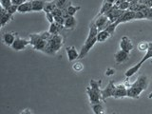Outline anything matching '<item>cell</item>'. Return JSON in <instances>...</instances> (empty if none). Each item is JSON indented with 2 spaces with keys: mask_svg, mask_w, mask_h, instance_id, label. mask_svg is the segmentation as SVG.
Instances as JSON below:
<instances>
[{
  "mask_svg": "<svg viewBox=\"0 0 152 114\" xmlns=\"http://www.w3.org/2000/svg\"><path fill=\"white\" fill-rule=\"evenodd\" d=\"M98 28L95 26V24L91 22L89 26V31H88V35L86 39L84 45L82 47V49L80 50V55H79V59H82L87 55L89 50L92 49L93 46L97 43V34H98Z\"/></svg>",
  "mask_w": 152,
  "mask_h": 114,
  "instance_id": "cell-1",
  "label": "cell"
},
{
  "mask_svg": "<svg viewBox=\"0 0 152 114\" xmlns=\"http://www.w3.org/2000/svg\"><path fill=\"white\" fill-rule=\"evenodd\" d=\"M63 46V37L61 34L51 35L50 40L47 42V46L45 48L44 52L49 55H54Z\"/></svg>",
  "mask_w": 152,
  "mask_h": 114,
  "instance_id": "cell-2",
  "label": "cell"
},
{
  "mask_svg": "<svg viewBox=\"0 0 152 114\" xmlns=\"http://www.w3.org/2000/svg\"><path fill=\"white\" fill-rule=\"evenodd\" d=\"M92 22L95 24V26H96L99 31L106 30V28L109 26V24L111 23L106 14H98V15L94 18V20Z\"/></svg>",
  "mask_w": 152,
  "mask_h": 114,
  "instance_id": "cell-3",
  "label": "cell"
},
{
  "mask_svg": "<svg viewBox=\"0 0 152 114\" xmlns=\"http://www.w3.org/2000/svg\"><path fill=\"white\" fill-rule=\"evenodd\" d=\"M87 93L89 99V102L91 104L100 103L102 100V95H101V90H96L93 89L90 87L87 88Z\"/></svg>",
  "mask_w": 152,
  "mask_h": 114,
  "instance_id": "cell-4",
  "label": "cell"
},
{
  "mask_svg": "<svg viewBox=\"0 0 152 114\" xmlns=\"http://www.w3.org/2000/svg\"><path fill=\"white\" fill-rule=\"evenodd\" d=\"M116 89V85H114L113 81H109V83L104 89H101V95H102V100L104 101L107 98L113 97L114 93H115Z\"/></svg>",
  "mask_w": 152,
  "mask_h": 114,
  "instance_id": "cell-5",
  "label": "cell"
},
{
  "mask_svg": "<svg viewBox=\"0 0 152 114\" xmlns=\"http://www.w3.org/2000/svg\"><path fill=\"white\" fill-rule=\"evenodd\" d=\"M28 45H31L30 40L22 39V38H20L19 36L16 35V39H15V41H14V43L12 44V50H16V51H19V50H25Z\"/></svg>",
  "mask_w": 152,
  "mask_h": 114,
  "instance_id": "cell-6",
  "label": "cell"
},
{
  "mask_svg": "<svg viewBox=\"0 0 152 114\" xmlns=\"http://www.w3.org/2000/svg\"><path fill=\"white\" fill-rule=\"evenodd\" d=\"M147 86H148V80H147V77L145 75H140L139 77L136 79V81L134 83L128 84L126 87L127 88H129V87H138V88H141L144 90H145L147 88Z\"/></svg>",
  "mask_w": 152,
  "mask_h": 114,
  "instance_id": "cell-7",
  "label": "cell"
},
{
  "mask_svg": "<svg viewBox=\"0 0 152 114\" xmlns=\"http://www.w3.org/2000/svg\"><path fill=\"white\" fill-rule=\"evenodd\" d=\"M115 99H120V98H125L127 97V88L125 84H119L116 85V89L114 96Z\"/></svg>",
  "mask_w": 152,
  "mask_h": 114,
  "instance_id": "cell-8",
  "label": "cell"
},
{
  "mask_svg": "<svg viewBox=\"0 0 152 114\" xmlns=\"http://www.w3.org/2000/svg\"><path fill=\"white\" fill-rule=\"evenodd\" d=\"M133 19H135V12H132V11H125L124 13L120 16V18L118 19V20L115 22L117 25L119 24H122V23H126V22H128V21H131Z\"/></svg>",
  "mask_w": 152,
  "mask_h": 114,
  "instance_id": "cell-9",
  "label": "cell"
},
{
  "mask_svg": "<svg viewBox=\"0 0 152 114\" xmlns=\"http://www.w3.org/2000/svg\"><path fill=\"white\" fill-rule=\"evenodd\" d=\"M120 49L122 50L129 52V53H130V51L133 50V44H132L131 40L127 36L122 37V39L120 41Z\"/></svg>",
  "mask_w": 152,
  "mask_h": 114,
  "instance_id": "cell-10",
  "label": "cell"
},
{
  "mask_svg": "<svg viewBox=\"0 0 152 114\" xmlns=\"http://www.w3.org/2000/svg\"><path fill=\"white\" fill-rule=\"evenodd\" d=\"M66 55H68V60L69 62H73L76 59H79L80 52L77 51L75 47H73V46L66 47Z\"/></svg>",
  "mask_w": 152,
  "mask_h": 114,
  "instance_id": "cell-11",
  "label": "cell"
},
{
  "mask_svg": "<svg viewBox=\"0 0 152 114\" xmlns=\"http://www.w3.org/2000/svg\"><path fill=\"white\" fill-rule=\"evenodd\" d=\"M129 58V52H126L125 50H118L115 55H114V59H115V62L117 64H122V63H125L126 61L128 60Z\"/></svg>",
  "mask_w": 152,
  "mask_h": 114,
  "instance_id": "cell-12",
  "label": "cell"
},
{
  "mask_svg": "<svg viewBox=\"0 0 152 114\" xmlns=\"http://www.w3.org/2000/svg\"><path fill=\"white\" fill-rule=\"evenodd\" d=\"M145 90L138 88V87H129L127 88V97L133 98V99H138L140 97V95L144 92Z\"/></svg>",
  "mask_w": 152,
  "mask_h": 114,
  "instance_id": "cell-13",
  "label": "cell"
},
{
  "mask_svg": "<svg viewBox=\"0 0 152 114\" xmlns=\"http://www.w3.org/2000/svg\"><path fill=\"white\" fill-rule=\"evenodd\" d=\"M12 14H10L7 10H5L1 7V12H0V22H1V27H5L12 19Z\"/></svg>",
  "mask_w": 152,
  "mask_h": 114,
  "instance_id": "cell-14",
  "label": "cell"
},
{
  "mask_svg": "<svg viewBox=\"0 0 152 114\" xmlns=\"http://www.w3.org/2000/svg\"><path fill=\"white\" fill-rule=\"evenodd\" d=\"M3 42L5 45H7L8 47H12V44L14 43L16 39V33H13V32H6L3 34Z\"/></svg>",
  "mask_w": 152,
  "mask_h": 114,
  "instance_id": "cell-15",
  "label": "cell"
},
{
  "mask_svg": "<svg viewBox=\"0 0 152 114\" xmlns=\"http://www.w3.org/2000/svg\"><path fill=\"white\" fill-rule=\"evenodd\" d=\"M46 0H31L32 4V12H41L44 11Z\"/></svg>",
  "mask_w": 152,
  "mask_h": 114,
  "instance_id": "cell-16",
  "label": "cell"
},
{
  "mask_svg": "<svg viewBox=\"0 0 152 114\" xmlns=\"http://www.w3.org/2000/svg\"><path fill=\"white\" fill-rule=\"evenodd\" d=\"M32 12V4H31V1H27L25 3H23L18 6V12L20 13H26V12Z\"/></svg>",
  "mask_w": 152,
  "mask_h": 114,
  "instance_id": "cell-17",
  "label": "cell"
},
{
  "mask_svg": "<svg viewBox=\"0 0 152 114\" xmlns=\"http://www.w3.org/2000/svg\"><path fill=\"white\" fill-rule=\"evenodd\" d=\"M65 27L64 25H60L58 23H51L50 25V28H49V31L50 32V34L54 35V34H59V32L63 30Z\"/></svg>",
  "mask_w": 152,
  "mask_h": 114,
  "instance_id": "cell-18",
  "label": "cell"
},
{
  "mask_svg": "<svg viewBox=\"0 0 152 114\" xmlns=\"http://www.w3.org/2000/svg\"><path fill=\"white\" fill-rule=\"evenodd\" d=\"M142 65V64L141 63V62H139V63L136 64L135 66H131V68L128 69L126 71V73H125L126 77V78H130L131 76H133L135 73H137L138 71H139V69H141Z\"/></svg>",
  "mask_w": 152,
  "mask_h": 114,
  "instance_id": "cell-19",
  "label": "cell"
},
{
  "mask_svg": "<svg viewBox=\"0 0 152 114\" xmlns=\"http://www.w3.org/2000/svg\"><path fill=\"white\" fill-rule=\"evenodd\" d=\"M110 33L108 31H107L106 30L104 31H100L97 34V42H100V43H103L104 41H107L109 37H110Z\"/></svg>",
  "mask_w": 152,
  "mask_h": 114,
  "instance_id": "cell-20",
  "label": "cell"
},
{
  "mask_svg": "<svg viewBox=\"0 0 152 114\" xmlns=\"http://www.w3.org/2000/svg\"><path fill=\"white\" fill-rule=\"evenodd\" d=\"M76 26V19L74 16H69L66 19L64 27L66 28H69V30H73L74 27Z\"/></svg>",
  "mask_w": 152,
  "mask_h": 114,
  "instance_id": "cell-21",
  "label": "cell"
},
{
  "mask_svg": "<svg viewBox=\"0 0 152 114\" xmlns=\"http://www.w3.org/2000/svg\"><path fill=\"white\" fill-rule=\"evenodd\" d=\"M54 2L56 4V7L61 10L68 9L71 5L70 0H54Z\"/></svg>",
  "mask_w": 152,
  "mask_h": 114,
  "instance_id": "cell-22",
  "label": "cell"
},
{
  "mask_svg": "<svg viewBox=\"0 0 152 114\" xmlns=\"http://www.w3.org/2000/svg\"><path fill=\"white\" fill-rule=\"evenodd\" d=\"M42 41H43V39L41 38L40 34H35V33L30 34V42H31V45L32 46V48H34L35 46H37Z\"/></svg>",
  "mask_w": 152,
  "mask_h": 114,
  "instance_id": "cell-23",
  "label": "cell"
},
{
  "mask_svg": "<svg viewBox=\"0 0 152 114\" xmlns=\"http://www.w3.org/2000/svg\"><path fill=\"white\" fill-rule=\"evenodd\" d=\"M91 108L94 114H104V108L102 104V102L91 104Z\"/></svg>",
  "mask_w": 152,
  "mask_h": 114,
  "instance_id": "cell-24",
  "label": "cell"
},
{
  "mask_svg": "<svg viewBox=\"0 0 152 114\" xmlns=\"http://www.w3.org/2000/svg\"><path fill=\"white\" fill-rule=\"evenodd\" d=\"M150 58H152V42H148V49H147V50L145 51V56L142 57L140 62L142 64H144L145 61H147Z\"/></svg>",
  "mask_w": 152,
  "mask_h": 114,
  "instance_id": "cell-25",
  "label": "cell"
},
{
  "mask_svg": "<svg viewBox=\"0 0 152 114\" xmlns=\"http://www.w3.org/2000/svg\"><path fill=\"white\" fill-rule=\"evenodd\" d=\"M112 3H109V2H104L102 4V7L100 9V12H99V14H106L107 12L110 11V9L113 7Z\"/></svg>",
  "mask_w": 152,
  "mask_h": 114,
  "instance_id": "cell-26",
  "label": "cell"
},
{
  "mask_svg": "<svg viewBox=\"0 0 152 114\" xmlns=\"http://www.w3.org/2000/svg\"><path fill=\"white\" fill-rule=\"evenodd\" d=\"M56 4L53 1H50V2H46V5H45V9H44V12L45 13L46 12H52L56 9Z\"/></svg>",
  "mask_w": 152,
  "mask_h": 114,
  "instance_id": "cell-27",
  "label": "cell"
},
{
  "mask_svg": "<svg viewBox=\"0 0 152 114\" xmlns=\"http://www.w3.org/2000/svg\"><path fill=\"white\" fill-rule=\"evenodd\" d=\"M101 83H102V81H101V80H99V81H96V80H90L89 85H90V88H93V89L101 90Z\"/></svg>",
  "mask_w": 152,
  "mask_h": 114,
  "instance_id": "cell-28",
  "label": "cell"
},
{
  "mask_svg": "<svg viewBox=\"0 0 152 114\" xmlns=\"http://www.w3.org/2000/svg\"><path fill=\"white\" fill-rule=\"evenodd\" d=\"M81 9L80 6H73V5H70L68 8V12L69 16H74V14L77 12L79 10Z\"/></svg>",
  "mask_w": 152,
  "mask_h": 114,
  "instance_id": "cell-29",
  "label": "cell"
},
{
  "mask_svg": "<svg viewBox=\"0 0 152 114\" xmlns=\"http://www.w3.org/2000/svg\"><path fill=\"white\" fill-rule=\"evenodd\" d=\"M147 49H148V42L142 41L138 44V50L140 51H146Z\"/></svg>",
  "mask_w": 152,
  "mask_h": 114,
  "instance_id": "cell-30",
  "label": "cell"
},
{
  "mask_svg": "<svg viewBox=\"0 0 152 114\" xmlns=\"http://www.w3.org/2000/svg\"><path fill=\"white\" fill-rule=\"evenodd\" d=\"M118 25H117L115 22H114V23H110V24H109V26L106 28V31L110 33V35H112V34H114V32H115V30H116V27Z\"/></svg>",
  "mask_w": 152,
  "mask_h": 114,
  "instance_id": "cell-31",
  "label": "cell"
},
{
  "mask_svg": "<svg viewBox=\"0 0 152 114\" xmlns=\"http://www.w3.org/2000/svg\"><path fill=\"white\" fill-rule=\"evenodd\" d=\"M0 3H1V7L5 10H8L12 5V0H0Z\"/></svg>",
  "mask_w": 152,
  "mask_h": 114,
  "instance_id": "cell-32",
  "label": "cell"
},
{
  "mask_svg": "<svg viewBox=\"0 0 152 114\" xmlns=\"http://www.w3.org/2000/svg\"><path fill=\"white\" fill-rule=\"evenodd\" d=\"M72 69L73 70L77 71V72H80V71H82L84 69V66L82 63H80V62H76L72 65Z\"/></svg>",
  "mask_w": 152,
  "mask_h": 114,
  "instance_id": "cell-33",
  "label": "cell"
},
{
  "mask_svg": "<svg viewBox=\"0 0 152 114\" xmlns=\"http://www.w3.org/2000/svg\"><path fill=\"white\" fill-rule=\"evenodd\" d=\"M41 38L43 40H45V41H49L50 40V38L51 37L52 34H50V32L49 31H42L41 33H39Z\"/></svg>",
  "mask_w": 152,
  "mask_h": 114,
  "instance_id": "cell-34",
  "label": "cell"
},
{
  "mask_svg": "<svg viewBox=\"0 0 152 114\" xmlns=\"http://www.w3.org/2000/svg\"><path fill=\"white\" fill-rule=\"evenodd\" d=\"M129 5H130L129 2L124 1L120 5H118V7L120 10H122V11H128V10H129Z\"/></svg>",
  "mask_w": 152,
  "mask_h": 114,
  "instance_id": "cell-35",
  "label": "cell"
},
{
  "mask_svg": "<svg viewBox=\"0 0 152 114\" xmlns=\"http://www.w3.org/2000/svg\"><path fill=\"white\" fill-rule=\"evenodd\" d=\"M7 12H8L10 14H12V15H13V14L15 13L16 12H18V6H17V5L12 4V6L7 10Z\"/></svg>",
  "mask_w": 152,
  "mask_h": 114,
  "instance_id": "cell-36",
  "label": "cell"
},
{
  "mask_svg": "<svg viewBox=\"0 0 152 114\" xmlns=\"http://www.w3.org/2000/svg\"><path fill=\"white\" fill-rule=\"evenodd\" d=\"M46 18L48 19V21L50 22V24L51 23H54V16L53 14H52V12H46Z\"/></svg>",
  "mask_w": 152,
  "mask_h": 114,
  "instance_id": "cell-37",
  "label": "cell"
},
{
  "mask_svg": "<svg viewBox=\"0 0 152 114\" xmlns=\"http://www.w3.org/2000/svg\"><path fill=\"white\" fill-rule=\"evenodd\" d=\"M52 14H53L54 17H58V16H62V10L56 8L53 12H52Z\"/></svg>",
  "mask_w": 152,
  "mask_h": 114,
  "instance_id": "cell-38",
  "label": "cell"
},
{
  "mask_svg": "<svg viewBox=\"0 0 152 114\" xmlns=\"http://www.w3.org/2000/svg\"><path fill=\"white\" fill-rule=\"evenodd\" d=\"M135 19H138V20H141V19H145L144 13L142 12H135Z\"/></svg>",
  "mask_w": 152,
  "mask_h": 114,
  "instance_id": "cell-39",
  "label": "cell"
},
{
  "mask_svg": "<svg viewBox=\"0 0 152 114\" xmlns=\"http://www.w3.org/2000/svg\"><path fill=\"white\" fill-rule=\"evenodd\" d=\"M114 74H115V69H112V68L107 69V70H106V75L107 76H111V75H114Z\"/></svg>",
  "mask_w": 152,
  "mask_h": 114,
  "instance_id": "cell-40",
  "label": "cell"
},
{
  "mask_svg": "<svg viewBox=\"0 0 152 114\" xmlns=\"http://www.w3.org/2000/svg\"><path fill=\"white\" fill-rule=\"evenodd\" d=\"M146 19H148V20H152V8H150V11L148 12V15H147Z\"/></svg>",
  "mask_w": 152,
  "mask_h": 114,
  "instance_id": "cell-41",
  "label": "cell"
},
{
  "mask_svg": "<svg viewBox=\"0 0 152 114\" xmlns=\"http://www.w3.org/2000/svg\"><path fill=\"white\" fill-rule=\"evenodd\" d=\"M20 114H31V111L30 110V109L26 108V109H24V110H23Z\"/></svg>",
  "mask_w": 152,
  "mask_h": 114,
  "instance_id": "cell-42",
  "label": "cell"
},
{
  "mask_svg": "<svg viewBox=\"0 0 152 114\" xmlns=\"http://www.w3.org/2000/svg\"><path fill=\"white\" fill-rule=\"evenodd\" d=\"M124 1H126V0H115V3H114V4H115V5H117V6H118V5H120L122 2H124Z\"/></svg>",
  "mask_w": 152,
  "mask_h": 114,
  "instance_id": "cell-43",
  "label": "cell"
},
{
  "mask_svg": "<svg viewBox=\"0 0 152 114\" xmlns=\"http://www.w3.org/2000/svg\"><path fill=\"white\" fill-rule=\"evenodd\" d=\"M126 1H127V2H129V3H131V2L134 1V0H126Z\"/></svg>",
  "mask_w": 152,
  "mask_h": 114,
  "instance_id": "cell-44",
  "label": "cell"
},
{
  "mask_svg": "<svg viewBox=\"0 0 152 114\" xmlns=\"http://www.w3.org/2000/svg\"><path fill=\"white\" fill-rule=\"evenodd\" d=\"M148 98H152V92L149 94V96H148Z\"/></svg>",
  "mask_w": 152,
  "mask_h": 114,
  "instance_id": "cell-45",
  "label": "cell"
},
{
  "mask_svg": "<svg viewBox=\"0 0 152 114\" xmlns=\"http://www.w3.org/2000/svg\"><path fill=\"white\" fill-rule=\"evenodd\" d=\"M112 114H115V113H112Z\"/></svg>",
  "mask_w": 152,
  "mask_h": 114,
  "instance_id": "cell-46",
  "label": "cell"
}]
</instances>
